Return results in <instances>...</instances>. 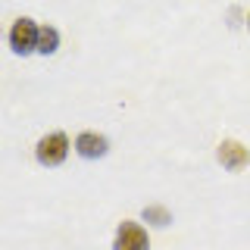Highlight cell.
Returning a JSON list of instances; mask_svg holds the SVG:
<instances>
[{
	"label": "cell",
	"instance_id": "1",
	"mask_svg": "<svg viewBox=\"0 0 250 250\" xmlns=\"http://www.w3.org/2000/svg\"><path fill=\"white\" fill-rule=\"evenodd\" d=\"M69 150H72V144H69L66 131H47V135L35 144V160L41 163L44 169H57V166L66 163Z\"/></svg>",
	"mask_w": 250,
	"mask_h": 250
},
{
	"label": "cell",
	"instance_id": "2",
	"mask_svg": "<svg viewBox=\"0 0 250 250\" xmlns=\"http://www.w3.org/2000/svg\"><path fill=\"white\" fill-rule=\"evenodd\" d=\"M38 38H41V25H38L31 16H19V19L10 25V50L16 57H31L38 53Z\"/></svg>",
	"mask_w": 250,
	"mask_h": 250
},
{
	"label": "cell",
	"instance_id": "3",
	"mask_svg": "<svg viewBox=\"0 0 250 250\" xmlns=\"http://www.w3.org/2000/svg\"><path fill=\"white\" fill-rule=\"evenodd\" d=\"M113 250H150V234L141 222L125 219L113 234Z\"/></svg>",
	"mask_w": 250,
	"mask_h": 250
},
{
	"label": "cell",
	"instance_id": "4",
	"mask_svg": "<svg viewBox=\"0 0 250 250\" xmlns=\"http://www.w3.org/2000/svg\"><path fill=\"white\" fill-rule=\"evenodd\" d=\"M216 160H219V166H222L225 172H244L247 169V163H250V150L241 141H222L219 144V150H216Z\"/></svg>",
	"mask_w": 250,
	"mask_h": 250
},
{
	"label": "cell",
	"instance_id": "5",
	"mask_svg": "<svg viewBox=\"0 0 250 250\" xmlns=\"http://www.w3.org/2000/svg\"><path fill=\"white\" fill-rule=\"evenodd\" d=\"M75 153L82 160H104L109 153V141L100 135V131H82L75 138Z\"/></svg>",
	"mask_w": 250,
	"mask_h": 250
},
{
	"label": "cell",
	"instance_id": "6",
	"mask_svg": "<svg viewBox=\"0 0 250 250\" xmlns=\"http://www.w3.org/2000/svg\"><path fill=\"white\" fill-rule=\"evenodd\" d=\"M60 28L57 25H41V38H38V53L41 57H53L60 50Z\"/></svg>",
	"mask_w": 250,
	"mask_h": 250
},
{
	"label": "cell",
	"instance_id": "7",
	"mask_svg": "<svg viewBox=\"0 0 250 250\" xmlns=\"http://www.w3.org/2000/svg\"><path fill=\"white\" fill-rule=\"evenodd\" d=\"M141 219H144L147 225H153V229H169V225H172V213L163 207V203H150V207H144Z\"/></svg>",
	"mask_w": 250,
	"mask_h": 250
},
{
	"label": "cell",
	"instance_id": "8",
	"mask_svg": "<svg viewBox=\"0 0 250 250\" xmlns=\"http://www.w3.org/2000/svg\"><path fill=\"white\" fill-rule=\"evenodd\" d=\"M247 31H250V13H247Z\"/></svg>",
	"mask_w": 250,
	"mask_h": 250
}]
</instances>
